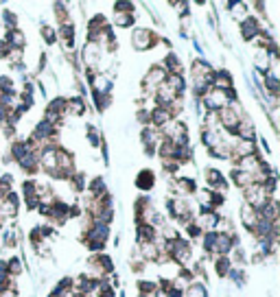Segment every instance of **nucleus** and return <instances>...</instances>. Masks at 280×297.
<instances>
[{"instance_id":"f257e3e1","label":"nucleus","mask_w":280,"mask_h":297,"mask_svg":"<svg viewBox=\"0 0 280 297\" xmlns=\"http://www.w3.org/2000/svg\"><path fill=\"white\" fill-rule=\"evenodd\" d=\"M202 101H204V105H206V110H208V112H221V110H226L232 101H238V98H236V92L232 88H230V90L210 88Z\"/></svg>"},{"instance_id":"f03ea898","label":"nucleus","mask_w":280,"mask_h":297,"mask_svg":"<svg viewBox=\"0 0 280 297\" xmlns=\"http://www.w3.org/2000/svg\"><path fill=\"white\" fill-rule=\"evenodd\" d=\"M160 138L162 140H169V142L175 144L177 148L188 146V127L179 118H173V120H169L167 125L160 129Z\"/></svg>"},{"instance_id":"7ed1b4c3","label":"nucleus","mask_w":280,"mask_h":297,"mask_svg":"<svg viewBox=\"0 0 280 297\" xmlns=\"http://www.w3.org/2000/svg\"><path fill=\"white\" fill-rule=\"evenodd\" d=\"M243 197H245V203L252 205L254 210H261L269 199H274V195L267 193V188L263 184H250L248 188H243Z\"/></svg>"},{"instance_id":"20e7f679","label":"nucleus","mask_w":280,"mask_h":297,"mask_svg":"<svg viewBox=\"0 0 280 297\" xmlns=\"http://www.w3.org/2000/svg\"><path fill=\"white\" fill-rule=\"evenodd\" d=\"M158 42H160V37L153 29L140 27V29H134V33H131V44H134L136 51H149Z\"/></svg>"},{"instance_id":"39448f33","label":"nucleus","mask_w":280,"mask_h":297,"mask_svg":"<svg viewBox=\"0 0 280 297\" xmlns=\"http://www.w3.org/2000/svg\"><path fill=\"white\" fill-rule=\"evenodd\" d=\"M164 79H167V72H164V68L162 66H151L149 68V72L143 77V90L147 94H155L158 92V88L164 83Z\"/></svg>"},{"instance_id":"423d86ee","label":"nucleus","mask_w":280,"mask_h":297,"mask_svg":"<svg viewBox=\"0 0 280 297\" xmlns=\"http://www.w3.org/2000/svg\"><path fill=\"white\" fill-rule=\"evenodd\" d=\"M263 31H265V29L261 27L258 18H254V15H245V18L241 20V35H243L245 42H250V39H254V37H258Z\"/></svg>"},{"instance_id":"0eeeda50","label":"nucleus","mask_w":280,"mask_h":297,"mask_svg":"<svg viewBox=\"0 0 280 297\" xmlns=\"http://www.w3.org/2000/svg\"><path fill=\"white\" fill-rule=\"evenodd\" d=\"M204 177H206V184H208V190H215V193H219V190H226V177H224V173H221L219 168H212V166H208L204 171Z\"/></svg>"},{"instance_id":"6e6552de","label":"nucleus","mask_w":280,"mask_h":297,"mask_svg":"<svg viewBox=\"0 0 280 297\" xmlns=\"http://www.w3.org/2000/svg\"><path fill=\"white\" fill-rule=\"evenodd\" d=\"M140 140H143V144H145V151L147 155H153L155 153V148H158V142H160V129H153L151 125H147L143 129V134H140Z\"/></svg>"},{"instance_id":"1a4fd4ad","label":"nucleus","mask_w":280,"mask_h":297,"mask_svg":"<svg viewBox=\"0 0 280 297\" xmlns=\"http://www.w3.org/2000/svg\"><path fill=\"white\" fill-rule=\"evenodd\" d=\"M136 238H138V245L158 243V229L147 225V223H138V225H136Z\"/></svg>"},{"instance_id":"9d476101","label":"nucleus","mask_w":280,"mask_h":297,"mask_svg":"<svg viewBox=\"0 0 280 297\" xmlns=\"http://www.w3.org/2000/svg\"><path fill=\"white\" fill-rule=\"evenodd\" d=\"M241 219H243V227L252 234V232H254V227H256V223H258V212L254 210L252 205L243 203V208H241Z\"/></svg>"},{"instance_id":"9b49d317","label":"nucleus","mask_w":280,"mask_h":297,"mask_svg":"<svg viewBox=\"0 0 280 297\" xmlns=\"http://www.w3.org/2000/svg\"><path fill=\"white\" fill-rule=\"evenodd\" d=\"M136 186H138V190H151V188L155 186V173L149 171V168H143L138 173V177H136Z\"/></svg>"},{"instance_id":"f8f14e48","label":"nucleus","mask_w":280,"mask_h":297,"mask_svg":"<svg viewBox=\"0 0 280 297\" xmlns=\"http://www.w3.org/2000/svg\"><path fill=\"white\" fill-rule=\"evenodd\" d=\"M175 190L182 195H195L197 193V181L193 177H177L175 179Z\"/></svg>"},{"instance_id":"ddd939ff","label":"nucleus","mask_w":280,"mask_h":297,"mask_svg":"<svg viewBox=\"0 0 280 297\" xmlns=\"http://www.w3.org/2000/svg\"><path fill=\"white\" fill-rule=\"evenodd\" d=\"M59 37L66 48H72L75 46V27H72V22H66L59 27Z\"/></svg>"},{"instance_id":"4468645a","label":"nucleus","mask_w":280,"mask_h":297,"mask_svg":"<svg viewBox=\"0 0 280 297\" xmlns=\"http://www.w3.org/2000/svg\"><path fill=\"white\" fill-rule=\"evenodd\" d=\"M86 112V101L81 96H75V98H68V110L66 114H70V116H81V114Z\"/></svg>"},{"instance_id":"2eb2a0df","label":"nucleus","mask_w":280,"mask_h":297,"mask_svg":"<svg viewBox=\"0 0 280 297\" xmlns=\"http://www.w3.org/2000/svg\"><path fill=\"white\" fill-rule=\"evenodd\" d=\"M230 179L234 181V186H241V188H248L252 184V177L248 175V173H243V171H238L236 166L230 171Z\"/></svg>"},{"instance_id":"dca6fc26","label":"nucleus","mask_w":280,"mask_h":297,"mask_svg":"<svg viewBox=\"0 0 280 297\" xmlns=\"http://www.w3.org/2000/svg\"><path fill=\"white\" fill-rule=\"evenodd\" d=\"M182 297H208V291L202 282H193L182 291Z\"/></svg>"},{"instance_id":"f3484780","label":"nucleus","mask_w":280,"mask_h":297,"mask_svg":"<svg viewBox=\"0 0 280 297\" xmlns=\"http://www.w3.org/2000/svg\"><path fill=\"white\" fill-rule=\"evenodd\" d=\"M138 291H140V297H153V295H158V282H147V280H143V282H138Z\"/></svg>"},{"instance_id":"a211bd4d","label":"nucleus","mask_w":280,"mask_h":297,"mask_svg":"<svg viewBox=\"0 0 280 297\" xmlns=\"http://www.w3.org/2000/svg\"><path fill=\"white\" fill-rule=\"evenodd\" d=\"M215 271H217V275H221V278H226L230 273V258H228V256H217V258H215Z\"/></svg>"},{"instance_id":"6ab92c4d","label":"nucleus","mask_w":280,"mask_h":297,"mask_svg":"<svg viewBox=\"0 0 280 297\" xmlns=\"http://www.w3.org/2000/svg\"><path fill=\"white\" fill-rule=\"evenodd\" d=\"M263 86L269 90V96H271V98L278 96V92H280V81L274 77V74H267V77L263 79Z\"/></svg>"},{"instance_id":"aec40b11","label":"nucleus","mask_w":280,"mask_h":297,"mask_svg":"<svg viewBox=\"0 0 280 297\" xmlns=\"http://www.w3.org/2000/svg\"><path fill=\"white\" fill-rule=\"evenodd\" d=\"M114 22H116V27L127 29V27H134V24H136V18H134L131 13H116V15H114Z\"/></svg>"},{"instance_id":"412c9836","label":"nucleus","mask_w":280,"mask_h":297,"mask_svg":"<svg viewBox=\"0 0 280 297\" xmlns=\"http://www.w3.org/2000/svg\"><path fill=\"white\" fill-rule=\"evenodd\" d=\"M5 271H7V275H9L11 280H13L15 275H20V273H22V265H20V260H18V258H11V260L5 265Z\"/></svg>"},{"instance_id":"4be33fe9","label":"nucleus","mask_w":280,"mask_h":297,"mask_svg":"<svg viewBox=\"0 0 280 297\" xmlns=\"http://www.w3.org/2000/svg\"><path fill=\"white\" fill-rule=\"evenodd\" d=\"M11 184H13V177L11 175H3V177H0V199H5L9 193H13Z\"/></svg>"},{"instance_id":"5701e85b","label":"nucleus","mask_w":280,"mask_h":297,"mask_svg":"<svg viewBox=\"0 0 280 297\" xmlns=\"http://www.w3.org/2000/svg\"><path fill=\"white\" fill-rule=\"evenodd\" d=\"M96 297H116V293H114V288L108 284V282H101L96 286Z\"/></svg>"},{"instance_id":"b1692460","label":"nucleus","mask_w":280,"mask_h":297,"mask_svg":"<svg viewBox=\"0 0 280 297\" xmlns=\"http://www.w3.org/2000/svg\"><path fill=\"white\" fill-rule=\"evenodd\" d=\"M39 33H42V37H44V42H46V44H51V46H53V42H57V33H55L51 27H48V24H44V27L39 29Z\"/></svg>"},{"instance_id":"393cba45","label":"nucleus","mask_w":280,"mask_h":297,"mask_svg":"<svg viewBox=\"0 0 280 297\" xmlns=\"http://www.w3.org/2000/svg\"><path fill=\"white\" fill-rule=\"evenodd\" d=\"M86 134H88V140H90V144H92V146H98V144H101V136H98V129H96V127L88 125V127H86Z\"/></svg>"},{"instance_id":"a878e982","label":"nucleus","mask_w":280,"mask_h":297,"mask_svg":"<svg viewBox=\"0 0 280 297\" xmlns=\"http://www.w3.org/2000/svg\"><path fill=\"white\" fill-rule=\"evenodd\" d=\"M55 15H57V20H59V24L68 22V11H66V5L55 3Z\"/></svg>"},{"instance_id":"bb28decb","label":"nucleus","mask_w":280,"mask_h":297,"mask_svg":"<svg viewBox=\"0 0 280 297\" xmlns=\"http://www.w3.org/2000/svg\"><path fill=\"white\" fill-rule=\"evenodd\" d=\"M114 9H116V13H131V15H134L136 5L134 3H116V5H114Z\"/></svg>"},{"instance_id":"cd10ccee","label":"nucleus","mask_w":280,"mask_h":297,"mask_svg":"<svg viewBox=\"0 0 280 297\" xmlns=\"http://www.w3.org/2000/svg\"><path fill=\"white\" fill-rule=\"evenodd\" d=\"M186 234L191 236V238H197V236H202L204 232H202V227L197 225L195 221H191V223H186Z\"/></svg>"}]
</instances>
